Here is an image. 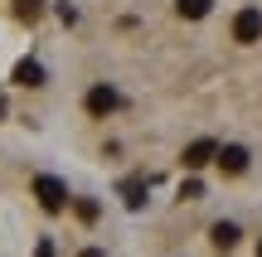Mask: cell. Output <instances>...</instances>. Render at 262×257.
<instances>
[{
  "label": "cell",
  "mask_w": 262,
  "mask_h": 257,
  "mask_svg": "<svg viewBox=\"0 0 262 257\" xmlns=\"http://www.w3.org/2000/svg\"><path fill=\"white\" fill-rule=\"evenodd\" d=\"M34 194H39V204H44L49 214H63L68 209V190H63V180H54V175H39Z\"/></svg>",
  "instance_id": "1"
},
{
  "label": "cell",
  "mask_w": 262,
  "mask_h": 257,
  "mask_svg": "<svg viewBox=\"0 0 262 257\" xmlns=\"http://www.w3.org/2000/svg\"><path fill=\"white\" fill-rule=\"evenodd\" d=\"M233 39L238 44H257L262 39V10H243V15L233 19Z\"/></svg>",
  "instance_id": "2"
},
{
  "label": "cell",
  "mask_w": 262,
  "mask_h": 257,
  "mask_svg": "<svg viewBox=\"0 0 262 257\" xmlns=\"http://www.w3.org/2000/svg\"><path fill=\"white\" fill-rule=\"evenodd\" d=\"M88 116H107V112H112V107H117V92H112V87H107V83H97L93 87V92H88Z\"/></svg>",
  "instance_id": "3"
},
{
  "label": "cell",
  "mask_w": 262,
  "mask_h": 257,
  "mask_svg": "<svg viewBox=\"0 0 262 257\" xmlns=\"http://www.w3.org/2000/svg\"><path fill=\"white\" fill-rule=\"evenodd\" d=\"M219 170L224 175H243L248 170V151L243 146H224V151H219Z\"/></svg>",
  "instance_id": "4"
},
{
  "label": "cell",
  "mask_w": 262,
  "mask_h": 257,
  "mask_svg": "<svg viewBox=\"0 0 262 257\" xmlns=\"http://www.w3.org/2000/svg\"><path fill=\"white\" fill-rule=\"evenodd\" d=\"M214 155H219V146H214V141H194V146L185 151V165H189V170H199V165H209Z\"/></svg>",
  "instance_id": "5"
},
{
  "label": "cell",
  "mask_w": 262,
  "mask_h": 257,
  "mask_svg": "<svg viewBox=\"0 0 262 257\" xmlns=\"http://www.w3.org/2000/svg\"><path fill=\"white\" fill-rule=\"evenodd\" d=\"M15 83H19V87H39V83H44V68H39L34 58H25V63L15 68Z\"/></svg>",
  "instance_id": "6"
},
{
  "label": "cell",
  "mask_w": 262,
  "mask_h": 257,
  "mask_svg": "<svg viewBox=\"0 0 262 257\" xmlns=\"http://www.w3.org/2000/svg\"><path fill=\"white\" fill-rule=\"evenodd\" d=\"M175 10H180L185 19H204L209 10H214V0H175Z\"/></svg>",
  "instance_id": "7"
},
{
  "label": "cell",
  "mask_w": 262,
  "mask_h": 257,
  "mask_svg": "<svg viewBox=\"0 0 262 257\" xmlns=\"http://www.w3.org/2000/svg\"><path fill=\"white\" fill-rule=\"evenodd\" d=\"M238 243V223H214V248H233Z\"/></svg>",
  "instance_id": "8"
},
{
  "label": "cell",
  "mask_w": 262,
  "mask_h": 257,
  "mask_svg": "<svg viewBox=\"0 0 262 257\" xmlns=\"http://www.w3.org/2000/svg\"><path fill=\"white\" fill-rule=\"evenodd\" d=\"M15 15L19 19H39L44 15V0H15Z\"/></svg>",
  "instance_id": "9"
},
{
  "label": "cell",
  "mask_w": 262,
  "mask_h": 257,
  "mask_svg": "<svg viewBox=\"0 0 262 257\" xmlns=\"http://www.w3.org/2000/svg\"><path fill=\"white\" fill-rule=\"evenodd\" d=\"M180 194H185V199H199V194H204V184H199V180H185V184H180Z\"/></svg>",
  "instance_id": "10"
},
{
  "label": "cell",
  "mask_w": 262,
  "mask_h": 257,
  "mask_svg": "<svg viewBox=\"0 0 262 257\" xmlns=\"http://www.w3.org/2000/svg\"><path fill=\"white\" fill-rule=\"evenodd\" d=\"M78 214H83V219L93 223V219H97V204H93V199H78Z\"/></svg>",
  "instance_id": "11"
},
{
  "label": "cell",
  "mask_w": 262,
  "mask_h": 257,
  "mask_svg": "<svg viewBox=\"0 0 262 257\" xmlns=\"http://www.w3.org/2000/svg\"><path fill=\"white\" fill-rule=\"evenodd\" d=\"M34 257H54V248H49V243H39V252Z\"/></svg>",
  "instance_id": "12"
},
{
  "label": "cell",
  "mask_w": 262,
  "mask_h": 257,
  "mask_svg": "<svg viewBox=\"0 0 262 257\" xmlns=\"http://www.w3.org/2000/svg\"><path fill=\"white\" fill-rule=\"evenodd\" d=\"M78 257H107V252L102 248H88V252H78Z\"/></svg>",
  "instance_id": "13"
},
{
  "label": "cell",
  "mask_w": 262,
  "mask_h": 257,
  "mask_svg": "<svg viewBox=\"0 0 262 257\" xmlns=\"http://www.w3.org/2000/svg\"><path fill=\"white\" fill-rule=\"evenodd\" d=\"M0 112H5V102H0Z\"/></svg>",
  "instance_id": "14"
},
{
  "label": "cell",
  "mask_w": 262,
  "mask_h": 257,
  "mask_svg": "<svg viewBox=\"0 0 262 257\" xmlns=\"http://www.w3.org/2000/svg\"><path fill=\"white\" fill-rule=\"evenodd\" d=\"M257 257H262V248H257Z\"/></svg>",
  "instance_id": "15"
}]
</instances>
